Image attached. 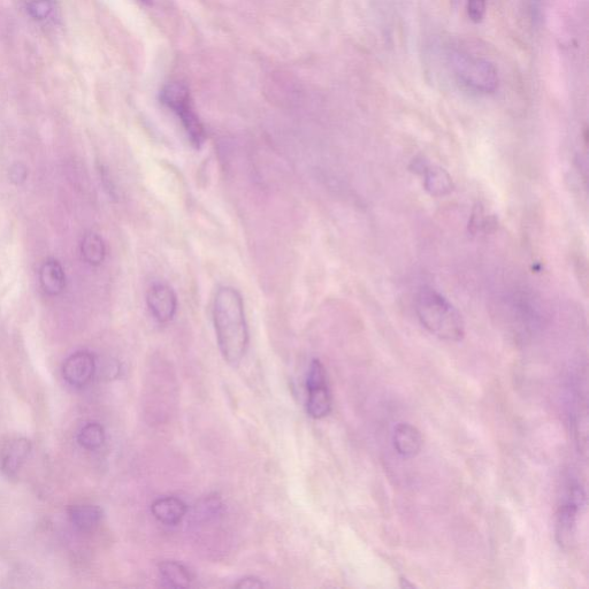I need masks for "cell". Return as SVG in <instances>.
Listing matches in <instances>:
<instances>
[{"mask_svg": "<svg viewBox=\"0 0 589 589\" xmlns=\"http://www.w3.org/2000/svg\"><path fill=\"white\" fill-rule=\"evenodd\" d=\"M67 512L71 524L83 533L94 532L102 523L103 510L93 504H75Z\"/></svg>", "mask_w": 589, "mask_h": 589, "instance_id": "7c38bea8", "label": "cell"}, {"mask_svg": "<svg viewBox=\"0 0 589 589\" xmlns=\"http://www.w3.org/2000/svg\"><path fill=\"white\" fill-rule=\"evenodd\" d=\"M159 573L168 586L174 588H188L191 576L186 566L179 562L165 561L159 564Z\"/></svg>", "mask_w": 589, "mask_h": 589, "instance_id": "5bb4252c", "label": "cell"}, {"mask_svg": "<svg viewBox=\"0 0 589 589\" xmlns=\"http://www.w3.org/2000/svg\"><path fill=\"white\" fill-rule=\"evenodd\" d=\"M425 187L433 196H445L453 190V182H451L449 174L442 168H427Z\"/></svg>", "mask_w": 589, "mask_h": 589, "instance_id": "e0dca14e", "label": "cell"}, {"mask_svg": "<svg viewBox=\"0 0 589 589\" xmlns=\"http://www.w3.org/2000/svg\"><path fill=\"white\" fill-rule=\"evenodd\" d=\"M41 287L45 294L57 296L64 292L66 286V274L58 260L50 258L40 270Z\"/></svg>", "mask_w": 589, "mask_h": 589, "instance_id": "4fadbf2b", "label": "cell"}, {"mask_svg": "<svg viewBox=\"0 0 589 589\" xmlns=\"http://www.w3.org/2000/svg\"><path fill=\"white\" fill-rule=\"evenodd\" d=\"M585 502L584 488L578 483H572L556 515L555 538L558 546L564 550H569L575 545L578 517Z\"/></svg>", "mask_w": 589, "mask_h": 589, "instance_id": "5b68a950", "label": "cell"}, {"mask_svg": "<svg viewBox=\"0 0 589 589\" xmlns=\"http://www.w3.org/2000/svg\"><path fill=\"white\" fill-rule=\"evenodd\" d=\"M30 15L36 20H47L55 11L52 0H34L28 5Z\"/></svg>", "mask_w": 589, "mask_h": 589, "instance_id": "ac0fdd59", "label": "cell"}, {"mask_svg": "<svg viewBox=\"0 0 589 589\" xmlns=\"http://www.w3.org/2000/svg\"><path fill=\"white\" fill-rule=\"evenodd\" d=\"M416 311L420 323L436 338L449 342L464 339L465 324L460 311L436 290L428 287L420 290Z\"/></svg>", "mask_w": 589, "mask_h": 589, "instance_id": "7a4b0ae2", "label": "cell"}, {"mask_svg": "<svg viewBox=\"0 0 589 589\" xmlns=\"http://www.w3.org/2000/svg\"><path fill=\"white\" fill-rule=\"evenodd\" d=\"M423 435L416 426L401 423L395 427L393 445L396 453L403 458H415L423 448Z\"/></svg>", "mask_w": 589, "mask_h": 589, "instance_id": "30bf717a", "label": "cell"}, {"mask_svg": "<svg viewBox=\"0 0 589 589\" xmlns=\"http://www.w3.org/2000/svg\"><path fill=\"white\" fill-rule=\"evenodd\" d=\"M147 303L152 316L163 324L171 321L178 310L177 295L170 286L163 285V283H157L150 288Z\"/></svg>", "mask_w": 589, "mask_h": 589, "instance_id": "9c48e42d", "label": "cell"}, {"mask_svg": "<svg viewBox=\"0 0 589 589\" xmlns=\"http://www.w3.org/2000/svg\"><path fill=\"white\" fill-rule=\"evenodd\" d=\"M28 177V171L25 165L15 164L11 167L10 178L15 185H21Z\"/></svg>", "mask_w": 589, "mask_h": 589, "instance_id": "ffe728a7", "label": "cell"}, {"mask_svg": "<svg viewBox=\"0 0 589 589\" xmlns=\"http://www.w3.org/2000/svg\"><path fill=\"white\" fill-rule=\"evenodd\" d=\"M187 511V504L175 496L160 497L151 504L152 515L159 523L168 526L178 525Z\"/></svg>", "mask_w": 589, "mask_h": 589, "instance_id": "8fae6325", "label": "cell"}, {"mask_svg": "<svg viewBox=\"0 0 589 589\" xmlns=\"http://www.w3.org/2000/svg\"><path fill=\"white\" fill-rule=\"evenodd\" d=\"M81 254L89 265H102L106 257V247L102 237L96 233L84 235L81 243Z\"/></svg>", "mask_w": 589, "mask_h": 589, "instance_id": "9a60e30c", "label": "cell"}, {"mask_svg": "<svg viewBox=\"0 0 589 589\" xmlns=\"http://www.w3.org/2000/svg\"><path fill=\"white\" fill-rule=\"evenodd\" d=\"M466 9H468L469 18L479 24L486 15V0H468Z\"/></svg>", "mask_w": 589, "mask_h": 589, "instance_id": "d6986e66", "label": "cell"}, {"mask_svg": "<svg viewBox=\"0 0 589 589\" xmlns=\"http://www.w3.org/2000/svg\"><path fill=\"white\" fill-rule=\"evenodd\" d=\"M96 359L88 351H78L68 357L63 365V377L68 385L83 388L90 384L96 373Z\"/></svg>", "mask_w": 589, "mask_h": 589, "instance_id": "ba28073f", "label": "cell"}, {"mask_svg": "<svg viewBox=\"0 0 589 589\" xmlns=\"http://www.w3.org/2000/svg\"><path fill=\"white\" fill-rule=\"evenodd\" d=\"M450 66L464 87L480 94H493L499 87V73L489 61L464 51L451 52Z\"/></svg>", "mask_w": 589, "mask_h": 589, "instance_id": "3957f363", "label": "cell"}, {"mask_svg": "<svg viewBox=\"0 0 589 589\" xmlns=\"http://www.w3.org/2000/svg\"><path fill=\"white\" fill-rule=\"evenodd\" d=\"M30 451H32V442L22 436H13L4 441L0 446V472L6 478H17L22 466L28 460Z\"/></svg>", "mask_w": 589, "mask_h": 589, "instance_id": "52a82bcc", "label": "cell"}, {"mask_svg": "<svg viewBox=\"0 0 589 589\" xmlns=\"http://www.w3.org/2000/svg\"><path fill=\"white\" fill-rule=\"evenodd\" d=\"M265 585L263 581H260L258 578L255 577H248L241 579L239 583L235 585L236 588H244V589H257L263 588Z\"/></svg>", "mask_w": 589, "mask_h": 589, "instance_id": "44dd1931", "label": "cell"}, {"mask_svg": "<svg viewBox=\"0 0 589 589\" xmlns=\"http://www.w3.org/2000/svg\"><path fill=\"white\" fill-rule=\"evenodd\" d=\"M307 410L313 419H323L332 411V395L328 387L327 374L319 359L312 361L307 378Z\"/></svg>", "mask_w": 589, "mask_h": 589, "instance_id": "8992f818", "label": "cell"}, {"mask_svg": "<svg viewBox=\"0 0 589 589\" xmlns=\"http://www.w3.org/2000/svg\"><path fill=\"white\" fill-rule=\"evenodd\" d=\"M76 440L83 449L98 450L104 446L106 440L104 427L96 422L87 423L81 428Z\"/></svg>", "mask_w": 589, "mask_h": 589, "instance_id": "2e32d148", "label": "cell"}, {"mask_svg": "<svg viewBox=\"0 0 589 589\" xmlns=\"http://www.w3.org/2000/svg\"><path fill=\"white\" fill-rule=\"evenodd\" d=\"M141 2L147 5H154L157 2V0H141Z\"/></svg>", "mask_w": 589, "mask_h": 589, "instance_id": "603a6c76", "label": "cell"}, {"mask_svg": "<svg viewBox=\"0 0 589 589\" xmlns=\"http://www.w3.org/2000/svg\"><path fill=\"white\" fill-rule=\"evenodd\" d=\"M401 587L402 588H413L415 585L411 584L407 578L402 577L400 579Z\"/></svg>", "mask_w": 589, "mask_h": 589, "instance_id": "7402d4cb", "label": "cell"}, {"mask_svg": "<svg viewBox=\"0 0 589 589\" xmlns=\"http://www.w3.org/2000/svg\"><path fill=\"white\" fill-rule=\"evenodd\" d=\"M160 101L180 119L191 144L196 149H201L206 140V133L185 84L179 82L166 84L160 93Z\"/></svg>", "mask_w": 589, "mask_h": 589, "instance_id": "277c9868", "label": "cell"}, {"mask_svg": "<svg viewBox=\"0 0 589 589\" xmlns=\"http://www.w3.org/2000/svg\"><path fill=\"white\" fill-rule=\"evenodd\" d=\"M213 321L221 355L237 366L246 356L249 331L243 298L232 287H220L214 298Z\"/></svg>", "mask_w": 589, "mask_h": 589, "instance_id": "6da1fadb", "label": "cell"}]
</instances>
